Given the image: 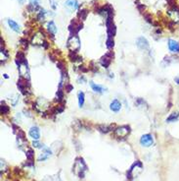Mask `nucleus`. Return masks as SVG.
Here are the masks:
<instances>
[{"mask_svg":"<svg viewBox=\"0 0 179 181\" xmlns=\"http://www.w3.org/2000/svg\"><path fill=\"white\" fill-rule=\"evenodd\" d=\"M26 159H28V162H32L34 159V152L31 150V149H28V151H26Z\"/></svg>","mask_w":179,"mask_h":181,"instance_id":"obj_27","label":"nucleus"},{"mask_svg":"<svg viewBox=\"0 0 179 181\" xmlns=\"http://www.w3.org/2000/svg\"><path fill=\"white\" fill-rule=\"evenodd\" d=\"M144 18L146 19V21L148 22V23H153V17L150 15V14H148V13H145L144 14Z\"/></svg>","mask_w":179,"mask_h":181,"instance_id":"obj_31","label":"nucleus"},{"mask_svg":"<svg viewBox=\"0 0 179 181\" xmlns=\"http://www.w3.org/2000/svg\"><path fill=\"white\" fill-rule=\"evenodd\" d=\"M52 154V152L50 149L48 148H43V151H42V153H41L39 154V157H38V162H41V160H46L48 157L51 156Z\"/></svg>","mask_w":179,"mask_h":181,"instance_id":"obj_15","label":"nucleus"},{"mask_svg":"<svg viewBox=\"0 0 179 181\" xmlns=\"http://www.w3.org/2000/svg\"><path fill=\"white\" fill-rule=\"evenodd\" d=\"M57 66H58V68L61 70V71H64V70H65V64H64L63 61H58Z\"/></svg>","mask_w":179,"mask_h":181,"instance_id":"obj_33","label":"nucleus"},{"mask_svg":"<svg viewBox=\"0 0 179 181\" xmlns=\"http://www.w3.org/2000/svg\"><path fill=\"white\" fill-rule=\"evenodd\" d=\"M39 2H40V0H29L28 9H31L32 12H35L37 9H40Z\"/></svg>","mask_w":179,"mask_h":181,"instance_id":"obj_20","label":"nucleus"},{"mask_svg":"<svg viewBox=\"0 0 179 181\" xmlns=\"http://www.w3.org/2000/svg\"><path fill=\"white\" fill-rule=\"evenodd\" d=\"M28 135L33 140H39L40 138V131L39 128L36 126H32L28 131Z\"/></svg>","mask_w":179,"mask_h":181,"instance_id":"obj_14","label":"nucleus"},{"mask_svg":"<svg viewBox=\"0 0 179 181\" xmlns=\"http://www.w3.org/2000/svg\"><path fill=\"white\" fill-rule=\"evenodd\" d=\"M42 46H44V48H48V42H44V43H43V45Z\"/></svg>","mask_w":179,"mask_h":181,"instance_id":"obj_39","label":"nucleus"},{"mask_svg":"<svg viewBox=\"0 0 179 181\" xmlns=\"http://www.w3.org/2000/svg\"><path fill=\"white\" fill-rule=\"evenodd\" d=\"M7 23H8V25H9V27H10L11 30H13L14 32H16V33H20V32H21L20 25L18 24L17 22H15L14 20L8 19V20H7Z\"/></svg>","mask_w":179,"mask_h":181,"instance_id":"obj_17","label":"nucleus"},{"mask_svg":"<svg viewBox=\"0 0 179 181\" xmlns=\"http://www.w3.org/2000/svg\"><path fill=\"white\" fill-rule=\"evenodd\" d=\"M113 58H114V53L112 51H110V52H108V53H106L104 56L101 57V59H100V63H101V65L103 67L108 68V67L110 66Z\"/></svg>","mask_w":179,"mask_h":181,"instance_id":"obj_9","label":"nucleus"},{"mask_svg":"<svg viewBox=\"0 0 179 181\" xmlns=\"http://www.w3.org/2000/svg\"><path fill=\"white\" fill-rule=\"evenodd\" d=\"M167 45H168L169 51H171L172 53H179V42H176L174 40H168L167 42Z\"/></svg>","mask_w":179,"mask_h":181,"instance_id":"obj_12","label":"nucleus"},{"mask_svg":"<svg viewBox=\"0 0 179 181\" xmlns=\"http://www.w3.org/2000/svg\"><path fill=\"white\" fill-rule=\"evenodd\" d=\"M56 98H57V101H59V103L63 101V100H64V93H63V90H62V89H59L58 93H57V97H56Z\"/></svg>","mask_w":179,"mask_h":181,"instance_id":"obj_29","label":"nucleus"},{"mask_svg":"<svg viewBox=\"0 0 179 181\" xmlns=\"http://www.w3.org/2000/svg\"><path fill=\"white\" fill-rule=\"evenodd\" d=\"M49 2H50V5H51L52 9L56 10V8H57V1H56V0H49Z\"/></svg>","mask_w":179,"mask_h":181,"instance_id":"obj_34","label":"nucleus"},{"mask_svg":"<svg viewBox=\"0 0 179 181\" xmlns=\"http://www.w3.org/2000/svg\"><path fill=\"white\" fill-rule=\"evenodd\" d=\"M90 87H91V89H92V90L94 93H97V94H103L104 92H106V89L104 87H102V86H100V85H97L95 84L94 82L91 81L90 82Z\"/></svg>","mask_w":179,"mask_h":181,"instance_id":"obj_16","label":"nucleus"},{"mask_svg":"<svg viewBox=\"0 0 179 181\" xmlns=\"http://www.w3.org/2000/svg\"><path fill=\"white\" fill-rule=\"evenodd\" d=\"M114 45V42L113 37H108L107 40H106V46H107L108 49H112Z\"/></svg>","mask_w":179,"mask_h":181,"instance_id":"obj_28","label":"nucleus"},{"mask_svg":"<svg viewBox=\"0 0 179 181\" xmlns=\"http://www.w3.org/2000/svg\"><path fill=\"white\" fill-rule=\"evenodd\" d=\"M168 18L171 20L172 23H178L179 22V8L174 5L167 11Z\"/></svg>","mask_w":179,"mask_h":181,"instance_id":"obj_5","label":"nucleus"},{"mask_svg":"<svg viewBox=\"0 0 179 181\" xmlns=\"http://www.w3.org/2000/svg\"><path fill=\"white\" fill-rule=\"evenodd\" d=\"M136 45L138 48L142 49V50H147L149 49V42L144 37H140L136 40Z\"/></svg>","mask_w":179,"mask_h":181,"instance_id":"obj_11","label":"nucleus"},{"mask_svg":"<svg viewBox=\"0 0 179 181\" xmlns=\"http://www.w3.org/2000/svg\"><path fill=\"white\" fill-rule=\"evenodd\" d=\"M46 11L44 10V9H42V8H40L39 9V12L37 13V20L38 21H44V20H45V16H46Z\"/></svg>","mask_w":179,"mask_h":181,"instance_id":"obj_23","label":"nucleus"},{"mask_svg":"<svg viewBox=\"0 0 179 181\" xmlns=\"http://www.w3.org/2000/svg\"><path fill=\"white\" fill-rule=\"evenodd\" d=\"M175 82H176V84L179 85V78H175Z\"/></svg>","mask_w":179,"mask_h":181,"instance_id":"obj_40","label":"nucleus"},{"mask_svg":"<svg viewBox=\"0 0 179 181\" xmlns=\"http://www.w3.org/2000/svg\"><path fill=\"white\" fill-rule=\"evenodd\" d=\"M79 69H80V71H82V72H87V71H88V68H84L83 66L80 67Z\"/></svg>","mask_w":179,"mask_h":181,"instance_id":"obj_38","label":"nucleus"},{"mask_svg":"<svg viewBox=\"0 0 179 181\" xmlns=\"http://www.w3.org/2000/svg\"><path fill=\"white\" fill-rule=\"evenodd\" d=\"M82 29V23L81 21H78L77 19H73L70 25L69 26V31L70 33V36H75L77 34V33Z\"/></svg>","mask_w":179,"mask_h":181,"instance_id":"obj_3","label":"nucleus"},{"mask_svg":"<svg viewBox=\"0 0 179 181\" xmlns=\"http://www.w3.org/2000/svg\"><path fill=\"white\" fill-rule=\"evenodd\" d=\"M18 70H19L21 77L29 81V69L28 66V62L23 63V64H21L20 66H18Z\"/></svg>","mask_w":179,"mask_h":181,"instance_id":"obj_7","label":"nucleus"},{"mask_svg":"<svg viewBox=\"0 0 179 181\" xmlns=\"http://www.w3.org/2000/svg\"><path fill=\"white\" fill-rule=\"evenodd\" d=\"M47 31H48V33L51 34L52 37H54L56 33H57V27H56L55 23L53 21L48 22V24H47Z\"/></svg>","mask_w":179,"mask_h":181,"instance_id":"obj_19","label":"nucleus"},{"mask_svg":"<svg viewBox=\"0 0 179 181\" xmlns=\"http://www.w3.org/2000/svg\"><path fill=\"white\" fill-rule=\"evenodd\" d=\"M9 111H10L9 106H5V104H2V106H1V113H2V114H8Z\"/></svg>","mask_w":179,"mask_h":181,"instance_id":"obj_30","label":"nucleus"},{"mask_svg":"<svg viewBox=\"0 0 179 181\" xmlns=\"http://www.w3.org/2000/svg\"><path fill=\"white\" fill-rule=\"evenodd\" d=\"M67 46L72 52H76L80 48V40H79V37H77V34L70 36L69 37L67 42Z\"/></svg>","mask_w":179,"mask_h":181,"instance_id":"obj_2","label":"nucleus"},{"mask_svg":"<svg viewBox=\"0 0 179 181\" xmlns=\"http://www.w3.org/2000/svg\"><path fill=\"white\" fill-rule=\"evenodd\" d=\"M121 108V103L117 100H114L110 104V109L114 112H119Z\"/></svg>","mask_w":179,"mask_h":181,"instance_id":"obj_18","label":"nucleus"},{"mask_svg":"<svg viewBox=\"0 0 179 181\" xmlns=\"http://www.w3.org/2000/svg\"><path fill=\"white\" fill-rule=\"evenodd\" d=\"M21 45L23 46V48H26V47H28V42L26 39H22V40H21Z\"/></svg>","mask_w":179,"mask_h":181,"instance_id":"obj_35","label":"nucleus"},{"mask_svg":"<svg viewBox=\"0 0 179 181\" xmlns=\"http://www.w3.org/2000/svg\"><path fill=\"white\" fill-rule=\"evenodd\" d=\"M140 144L141 146H143V147H151V146L154 144V138H153V136L151 134H145V135H143L141 137L140 139Z\"/></svg>","mask_w":179,"mask_h":181,"instance_id":"obj_8","label":"nucleus"},{"mask_svg":"<svg viewBox=\"0 0 179 181\" xmlns=\"http://www.w3.org/2000/svg\"><path fill=\"white\" fill-rule=\"evenodd\" d=\"M129 133H130V128H129V126H126V125L117 127L114 130V135L119 137V138H125Z\"/></svg>","mask_w":179,"mask_h":181,"instance_id":"obj_6","label":"nucleus"},{"mask_svg":"<svg viewBox=\"0 0 179 181\" xmlns=\"http://www.w3.org/2000/svg\"><path fill=\"white\" fill-rule=\"evenodd\" d=\"M88 15V11L86 9H81V10H79V12L77 14V16H78V18H79V21H83V20L86 19V17Z\"/></svg>","mask_w":179,"mask_h":181,"instance_id":"obj_22","label":"nucleus"},{"mask_svg":"<svg viewBox=\"0 0 179 181\" xmlns=\"http://www.w3.org/2000/svg\"><path fill=\"white\" fill-rule=\"evenodd\" d=\"M98 129L102 133H108L112 130V125H99Z\"/></svg>","mask_w":179,"mask_h":181,"instance_id":"obj_25","label":"nucleus"},{"mask_svg":"<svg viewBox=\"0 0 179 181\" xmlns=\"http://www.w3.org/2000/svg\"><path fill=\"white\" fill-rule=\"evenodd\" d=\"M137 8L139 9V11H141V12H144L145 6H144V5H141V3H137Z\"/></svg>","mask_w":179,"mask_h":181,"instance_id":"obj_37","label":"nucleus"},{"mask_svg":"<svg viewBox=\"0 0 179 181\" xmlns=\"http://www.w3.org/2000/svg\"><path fill=\"white\" fill-rule=\"evenodd\" d=\"M65 6L70 10H75L78 6L77 0H67L66 3H65Z\"/></svg>","mask_w":179,"mask_h":181,"instance_id":"obj_21","label":"nucleus"},{"mask_svg":"<svg viewBox=\"0 0 179 181\" xmlns=\"http://www.w3.org/2000/svg\"><path fill=\"white\" fill-rule=\"evenodd\" d=\"M44 42H45V40H44L43 34H41L39 33L33 34V37H32V39H31V43L33 45H43Z\"/></svg>","mask_w":179,"mask_h":181,"instance_id":"obj_13","label":"nucleus"},{"mask_svg":"<svg viewBox=\"0 0 179 181\" xmlns=\"http://www.w3.org/2000/svg\"><path fill=\"white\" fill-rule=\"evenodd\" d=\"M178 117H179V112H173V113H171V114L168 116V117H167L166 122L170 123V122H173V121L177 120Z\"/></svg>","mask_w":179,"mask_h":181,"instance_id":"obj_26","label":"nucleus"},{"mask_svg":"<svg viewBox=\"0 0 179 181\" xmlns=\"http://www.w3.org/2000/svg\"><path fill=\"white\" fill-rule=\"evenodd\" d=\"M32 147H33V148H40L41 144L38 142V140H35V141H33V143H32Z\"/></svg>","mask_w":179,"mask_h":181,"instance_id":"obj_36","label":"nucleus"},{"mask_svg":"<svg viewBox=\"0 0 179 181\" xmlns=\"http://www.w3.org/2000/svg\"><path fill=\"white\" fill-rule=\"evenodd\" d=\"M77 97H78V106H79V107H82V106H83V104H84V101H85L84 93L83 92H79Z\"/></svg>","mask_w":179,"mask_h":181,"instance_id":"obj_24","label":"nucleus"},{"mask_svg":"<svg viewBox=\"0 0 179 181\" xmlns=\"http://www.w3.org/2000/svg\"><path fill=\"white\" fill-rule=\"evenodd\" d=\"M65 90H66L67 93H70V92H72V90H73V87L70 84L67 83V84L65 85Z\"/></svg>","mask_w":179,"mask_h":181,"instance_id":"obj_32","label":"nucleus"},{"mask_svg":"<svg viewBox=\"0 0 179 181\" xmlns=\"http://www.w3.org/2000/svg\"><path fill=\"white\" fill-rule=\"evenodd\" d=\"M18 1H19V3H21V4H23V2H25V0H18Z\"/></svg>","mask_w":179,"mask_h":181,"instance_id":"obj_41","label":"nucleus"},{"mask_svg":"<svg viewBox=\"0 0 179 181\" xmlns=\"http://www.w3.org/2000/svg\"><path fill=\"white\" fill-rule=\"evenodd\" d=\"M135 169H139V170H142V163H141L139 160L135 162L133 164L131 165L130 169L127 172V178L129 179H132L135 176Z\"/></svg>","mask_w":179,"mask_h":181,"instance_id":"obj_10","label":"nucleus"},{"mask_svg":"<svg viewBox=\"0 0 179 181\" xmlns=\"http://www.w3.org/2000/svg\"><path fill=\"white\" fill-rule=\"evenodd\" d=\"M86 169H87V166L85 164L83 159L78 157V159H75V164L72 166V171L76 176H78L79 178H83Z\"/></svg>","mask_w":179,"mask_h":181,"instance_id":"obj_1","label":"nucleus"},{"mask_svg":"<svg viewBox=\"0 0 179 181\" xmlns=\"http://www.w3.org/2000/svg\"><path fill=\"white\" fill-rule=\"evenodd\" d=\"M49 103L44 98H39L38 100L36 101V103L33 106V108H35L37 110V111H44V110H46L47 108L49 107Z\"/></svg>","mask_w":179,"mask_h":181,"instance_id":"obj_4","label":"nucleus"}]
</instances>
